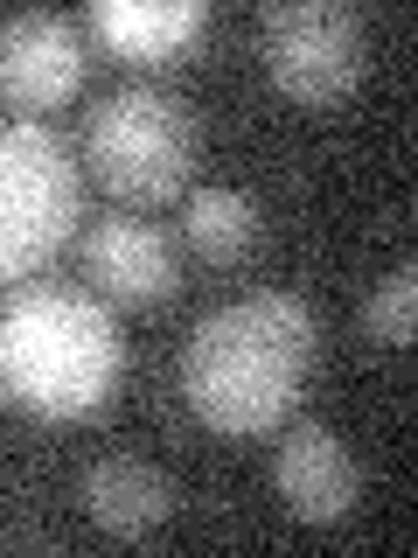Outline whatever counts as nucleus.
<instances>
[{
    "label": "nucleus",
    "instance_id": "obj_1",
    "mask_svg": "<svg viewBox=\"0 0 418 558\" xmlns=\"http://www.w3.org/2000/svg\"><path fill=\"white\" fill-rule=\"evenodd\" d=\"M314 363H321V322L300 293L258 287L244 301L202 314L182 342V398L209 433H279L300 412Z\"/></svg>",
    "mask_w": 418,
    "mask_h": 558
},
{
    "label": "nucleus",
    "instance_id": "obj_2",
    "mask_svg": "<svg viewBox=\"0 0 418 558\" xmlns=\"http://www.w3.org/2000/svg\"><path fill=\"white\" fill-rule=\"evenodd\" d=\"M126 336L112 307L77 287H14L0 301V405L70 426L112 405Z\"/></svg>",
    "mask_w": 418,
    "mask_h": 558
},
{
    "label": "nucleus",
    "instance_id": "obj_3",
    "mask_svg": "<svg viewBox=\"0 0 418 558\" xmlns=\"http://www.w3.org/2000/svg\"><path fill=\"white\" fill-rule=\"evenodd\" d=\"M84 217L77 161L42 119H0V287H22Z\"/></svg>",
    "mask_w": 418,
    "mask_h": 558
},
{
    "label": "nucleus",
    "instance_id": "obj_4",
    "mask_svg": "<svg viewBox=\"0 0 418 558\" xmlns=\"http://www.w3.org/2000/svg\"><path fill=\"white\" fill-rule=\"evenodd\" d=\"M84 154H91V174L104 182V196L168 203L196 174V112H188V98L161 92V84H126L91 112Z\"/></svg>",
    "mask_w": 418,
    "mask_h": 558
},
{
    "label": "nucleus",
    "instance_id": "obj_5",
    "mask_svg": "<svg viewBox=\"0 0 418 558\" xmlns=\"http://www.w3.org/2000/svg\"><path fill=\"white\" fill-rule=\"evenodd\" d=\"M258 57L279 98L342 105L370 70V28L342 0H272L258 14Z\"/></svg>",
    "mask_w": 418,
    "mask_h": 558
},
{
    "label": "nucleus",
    "instance_id": "obj_6",
    "mask_svg": "<svg viewBox=\"0 0 418 558\" xmlns=\"http://www.w3.org/2000/svg\"><path fill=\"white\" fill-rule=\"evenodd\" d=\"M84 92V35L70 14H8L0 22V112L42 119Z\"/></svg>",
    "mask_w": 418,
    "mask_h": 558
},
{
    "label": "nucleus",
    "instance_id": "obj_7",
    "mask_svg": "<svg viewBox=\"0 0 418 558\" xmlns=\"http://www.w3.org/2000/svg\"><path fill=\"white\" fill-rule=\"evenodd\" d=\"M272 488L300 523H342L362 502V468L348 440L321 418H293L272 447Z\"/></svg>",
    "mask_w": 418,
    "mask_h": 558
},
{
    "label": "nucleus",
    "instance_id": "obj_8",
    "mask_svg": "<svg viewBox=\"0 0 418 558\" xmlns=\"http://www.w3.org/2000/svg\"><path fill=\"white\" fill-rule=\"evenodd\" d=\"M84 279L98 287V301L112 307H161L182 287V258H174L168 231L139 217H104L84 238Z\"/></svg>",
    "mask_w": 418,
    "mask_h": 558
},
{
    "label": "nucleus",
    "instance_id": "obj_9",
    "mask_svg": "<svg viewBox=\"0 0 418 558\" xmlns=\"http://www.w3.org/2000/svg\"><path fill=\"white\" fill-rule=\"evenodd\" d=\"M91 35L133 70H168L209 35L202 0H91Z\"/></svg>",
    "mask_w": 418,
    "mask_h": 558
},
{
    "label": "nucleus",
    "instance_id": "obj_10",
    "mask_svg": "<svg viewBox=\"0 0 418 558\" xmlns=\"http://www.w3.org/2000/svg\"><path fill=\"white\" fill-rule=\"evenodd\" d=\"M84 510H91L98 531L112 537H147L174 517V482L139 453H104V461L84 468Z\"/></svg>",
    "mask_w": 418,
    "mask_h": 558
},
{
    "label": "nucleus",
    "instance_id": "obj_11",
    "mask_svg": "<svg viewBox=\"0 0 418 558\" xmlns=\"http://www.w3.org/2000/svg\"><path fill=\"white\" fill-rule=\"evenodd\" d=\"M182 238L209 266H244L258 252V203L244 189H196L182 203Z\"/></svg>",
    "mask_w": 418,
    "mask_h": 558
},
{
    "label": "nucleus",
    "instance_id": "obj_12",
    "mask_svg": "<svg viewBox=\"0 0 418 558\" xmlns=\"http://www.w3.org/2000/svg\"><path fill=\"white\" fill-rule=\"evenodd\" d=\"M418 336V266H391V279H377L362 301V342L370 349H405Z\"/></svg>",
    "mask_w": 418,
    "mask_h": 558
}]
</instances>
